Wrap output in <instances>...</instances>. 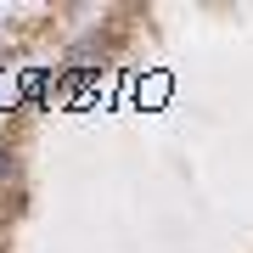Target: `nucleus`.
Segmentation results:
<instances>
[{"mask_svg": "<svg viewBox=\"0 0 253 253\" xmlns=\"http://www.w3.org/2000/svg\"><path fill=\"white\" fill-rule=\"evenodd\" d=\"M6 169H11V158H6V152H0V174H6Z\"/></svg>", "mask_w": 253, "mask_h": 253, "instance_id": "obj_1", "label": "nucleus"}]
</instances>
